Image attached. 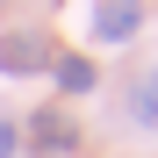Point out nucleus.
<instances>
[{"label": "nucleus", "mask_w": 158, "mask_h": 158, "mask_svg": "<svg viewBox=\"0 0 158 158\" xmlns=\"http://www.w3.org/2000/svg\"><path fill=\"white\" fill-rule=\"evenodd\" d=\"M43 65H50V43H43L36 29L0 36V72H15V79H22V72H43Z\"/></svg>", "instance_id": "nucleus-1"}, {"label": "nucleus", "mask_w": 158, "mask_h": 158, "mask_svg": "<svg viewBox=\"0 0 158 158\" xmlns=\"http://www.w3.org/2000/svg\"><path fill=\"white\" fill-rule=\"evenodd\" d=\"M137 22H144L137 0H101V7H94V36H101V43H129Z\"/></svg>", "instance_id": "nucleus-2"}, {"label": "nucleus", "mask_w": 158, "mask_h": 158, "mask_svg": "<svg viewBox=\"0 0 158 158\" xmlns=\"http://www.w3.org/2000/svg\"><path fill=\"white\" fill-rule=\"evenodd\" d=\"M29 129H36V144H43V151H72V144H79V129H72V122H65L58 108H43V115H36Z\"/></svg>", "instance_id": "nucleus-3"}, {"label": "nucleus", "mask_w": 158, "mask_h": 158, "mask_svg": "<svg viewBox=\"0 0 158 158\" xmlns=\"http://www.w3.org/2000/svg\"><path fill=\"white\" fill-rule=\"evenodd\" d=\"M129 115H137L144 129H158V72H144V79H137V94H129Z\"/></svg>", "instance_id": "nucleus-4"}, {"label": "nucleus", "mask_w": 158, "mask_h": 158, "mask_svg": "<svg viewBox=\"0 0 158 158\" xmlns=\"http://www.w3.org/2000/svg\"><path fill=\"white\" fill-rule=\"evenodd\" d=\"M58 86H65V94H86V86H94V65H86V58H58Z\"/></svg>", "instance_id": "nucleus-5"}, {"label": "nucleus", "mask_w": 158, "mask_h": 158, "mask_svg": "<svg viewBox=\"0 0 158 158\" xmlns=\"http://www.w3.org/2000/svg\"><path fill=\"white\" fill-rule=\"evenodd\" d=\"M15 144H22V129H15V122H0V158H15Z\"/></svg>", "instance_id": "nucleus-6"}]
</instances>
